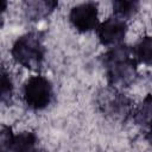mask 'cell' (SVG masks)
<instances>
[{
	"label": "cell",
	"mask_w": 152,
	"mask_h": 152,
	"mask_svg": "<svg viewBox=\"0 0 152 152\" xmlns=\"http://www.w3.org/2000/svg\"><path fill=\"white\" fill-rule=\"evenodd\" d=\"M12 91V82L7 75H0V101L10 96Z\"/></svg>",
	"instance_id": "10"
},
{
	"label": "cell",
	"mask_w": 152,
	"mask_h": 152,
	"mask_svg": "<svg viewBox=\"0 0 152 152\" xmlns=\"http://www.w3.org/2000/svg\"><path fill=\"white\" fill-rule=\"evenodd\" d=\"M133 58L145 64H150L152 59V42L150 37H144L132 50Z\"/></svg>",
	"instance_id": "7"
},
{
	"label": "cell",
	"mask_w": 152,
	"mask_h": 152,
	"mask_svg": "<svg viewBox=\"0 0 152 152\" xmlns=\"http://www.w3.org/2000/svg\"><path fill=\"white\" fill-rule=\"evenodd\" d=\"M52 97V86L48 78L36 75L28 78L24 88V99L33 109L45 108Z\"/></svg>",
	"instance_id": "3"
},
{
	"label": "cell",
	"mask_w": 152,
	"mask_h": 152,
	"mask_svg": "<svg viewBox=\"0 0 152 152\" xmlns=\"http://www.w3.org/2000/svg\"><path fill=\"white\" fill-rule=\"evenodd\" d=\"M6 7H7V2L0 0V13H2V12L6 10Z\"/></svg>",
	"instance_id": "11"
},
{
	"label": "cell",
	"mask_w": 152,
	"mask_h": 152,
	"mask_svg": "<svg viewBox=\"0 0 152 152\" xmlns=\"http://www.w3.org/2000/svg\"><path fill=\"white\" fill-rule=\"evenodd\" d=\"M36 135L31 132H20L14 134L12 152H36Z\"/></svg>",
	"instance_id": "6"
},
{
	"label": "cell",
	"mask_w": 152,
	"mask_h": 152,
	"mask_svg": "<svg viewBox=\"0 0 152 152\" xmlns=\"http://www.w3.org/2000/svg\"><path fill=\"white\" fill-rule=\"evenodd\" d=\"M11 52L20 65L28 69H37L44 58L42 38L36 32L26 33L15 40Z\"/></svg>",
	"instance_id": "2"
},
{
	"label": "cell",
	"mask_w": 152,
	"mask_h": 152,
	"mask_svg": "<svg viewBox=\"0 0 152 152\" xmlns=\"http://www.w3.org/2000/svg\"><path fill=\"white\" fill-rule=\"evenodd\" d=\"M127 31V24L124 19L110 17L97 26V37L104 46L114 48L120 45Z\"/></svg>",
	"instance_id": "4"
},
{
	"label": "cell",
	"mask_w": 152,
	"mask_h": 152,
	"mask_svg": "<svg viewBox=\"0 0 152 152\" xmlns=\"http://www.w3.org/2000/svg\"><path fill=\"white\" fill-rule=\"evenodd\" d=\"M14 134L6 125H0V152H12Z\"/></svg>",
	"instance_id": "9"
},
{
	"label": "cell",
	"mask_w": 152,
	"mask_h": 152,
	"mask_svg": "<svg viewBox=\"0 0 152 152\" xmlns=\"http://www.w3.org/2000/svg\"><path fill=\"white\" fill-rule=\"evenodd\" d=\"M69 18L76 30L81 32L91 31L97 26V6L94 2H82L70 11Z\"/></svg>",
	"instance_id": "5"
},
{
	"label": "cell",
	"mask_w": 152,
	"mask_h": 152,
	"mask_svg": "<svg viewBox=\"0 0 152 152\" xmlns=\"http://www.w3.org/2000/svg\"><path fill=\"white\" fill-rule=\"evenodd\" d=\"M107 76L112 84L126 86L135 77L137 65L132 51L122 45L112 48L104 56Z\"/></svg>",
	"instance_id": "1"
},
{
	"label": "cell",
	"mask_w": 152,
	"mask_h": 152,
	"mask_svg": "<svg viewBox=\"0 0 152 152\" xmlns=\"http://www.w3.org/2000/svg\"><path fill=\"white\" fill-rule=\"evenodd\" d=\"M113 8L115 17L124 19L133 15L138 8H139V2L138 1H128V0H118L113 2ZM125 20V19H124Z\"/></svg>",
	"instance_id": "8"
}]
</instances>
